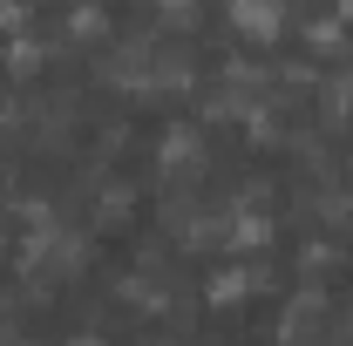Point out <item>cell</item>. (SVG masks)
Masks as SVG:
<instances>
[{"mask_svg":"<svg viewBox=\"0 0 353 346\" xmlns=\"http://www.w3.org/2000/svg\"><path fill=\"white\" fill-rule=\"evenodd\" d=\"M14 265H21V278H28V299H48L61 278H75V272L88 265V238H82V231H68V224L54 217V224H41V231L21 238Z\"/></svg>","mask_w":353,"mask_h":346,"instance_id":"cell-1","label":"cell"},{"mask_svg":"<svg viewBox=\"0 0 353 346\" xmlns=\"http://www.w3.org/2000/svg\"><path fill=\"white\" fill-rule=\"evenodd\" d=\"M224 28L238 41H252V48H272V41H285L292 7L285 0H224Z\"/></svg>","mask_w":353,"mask_h":346,"instance_id":"cell-2","label":"cell"},{"mask_svg":"<svg viewBox=\"0 0 353 346\" xmlns=\"http://www.w3.org/2000/svg\"><path fill=\"white\" fill-rule=\"evenodd\" d=\"M265 285H272V265H218V272H211V278H204V305H211V312H238V305L252 299V292H265Z\"/></svg>","mask_w":353,"mask_h":346,"instance_id":"cell-3","label":"cell"},{"mask_svg":"<svg viewBox=\"0 0 353 346\" xmlns=\"http://www.w3.org/2000/svg\"><path fill=\"white\" fill-rule=\"evenodd\" d=\"M204 163H211V150H204V130H190V123H170V130L157 136V170H163V176L190 183Z\"/></svg>","mask_w":353,"mask_h":346,"instance_id":"cell-4","label":"cell"},{"mask_svg":"<svg viewBox=\"0 0 353 346\" xmlns=\"http://www.w3.org/2000/svg\"><path fill=\"white\" fill-rule=\"evenodd\" d=\"M116 299L130 305V312H143V319H163V312H176V292L157 278V272H123V278H116Z\"/></svg>","mask_w":353,"mask_h":346,"instance_id":"cell-5","label":"cell"},{"mask_svg":"<svg viewBox=\"0 0 353 346\" xmlns=\"http://www.w3.org/2000/svg\"><path fill=\"white\" fill-rule=\"evenodd\" d=\"M130 211H136V183L109 176V183L95 190V224H102V231H116V224H130Z\"/></svg>","mask_w":353,"mask_h":346,"instance_id":"cell-6","label":"cell"},{"mask_svg":"<svg viewBox=\"0 0 353 346\" xmlns=\"http://www.w3.org/2000/svg\"><path fill=\"white\" fill-rule=\"evenodd\" d=\"M312 95H319V123H353V68L326 75Z\"/></svg>","mask_w":353,"mask_h":346,"instance_id":"cell-7","label":"cell"},{"mask_svg":"<svg viewBox=\"0 0 353 346\" xmlns=\"http://www.w3.org/2000/svg\"><path fill=\"white\" fill-rule=\"evenodd\" d=\"M306 48L319 54V61H333V54L347 61V48H353V28H347V21H333V14H319V21L306 28Z\"/></svg>","mask_w":353,"mask_h":346,"instance_id":"cell-8","label":"cell"},{"mask_svg":"<svg viewBox=\"0 0 353 346\" xmlns=\"http://www.w3.org/2000/svg\"><path fill=\"white\" fill-rule=\"evenodd\" d=\"M265 245H272V217H265V211H238V217H231V252L259 258Z\"/></svg>","mask_w":353,"mask_h":346,"instance_id":"cell-9","label":"cell"},{"mask_svg":"<svg viewBox=\"0 0 353 346\" xmlns=\"http://www.w3.org/2000/svg\"><path fill=\"white\" fill-rule=\"evenodd\" d=\"M306 211L319 217V224H353V183H340V176H333L326 190H312Z\"/></svg>","mask_w":353,"mask_h":346,"instance_id":"cell-10","label":"cell"},{"mask_svg":"<svg viewBox=\"0 0 353 346\" xmlns=\"http://www.w3.org/2000/svg\"><path fill=\"white\" fill-rule=\"evenodd\" d=\"M0 61H7V75H34V68L48 61V41H34V34H7V54H0Z\"/></svg>","mask_w":353,"mask_h":346,"instance_id":"cell-11","label":"cell"},{"mask_svg":"<svg viewBox=\"0 0 353 346\" xmlns=\"http://www.w3.org/2000/svg\"><path fill=\"white\" fill-rule=\"evenodd\" d=\"M245 136H252L259 150H285V123H279V109H272V102H259V109L245 116Z\"/></svg>","mask_w":353,"mask_h":346,"instance_id":"cell-12","label":"cell"},{"mask_svg":"<svg viewBox=\"0 0 353 346\" xmlns=\"http://www.w3.org/2000/svg\"><path fill=\"white\" fill-rule=\"evenodd\" d=\"M333 265H340V252H333V245H326V238H312L306 252H299V272H306V285H319V278H326V272H333Z\"/></svg>","mask_w":353,"mask_h":346,"instance_id":"cell-13","label":"cell"},{"mask_svg":"<svg viewBox=\"0 0 353 346\" xmlns=\"http://www.w3.org/2000/svg\"><path fill=\"white\" fill-rule=\"evenodd\" d=\"M102 34H109V14L102 7H75L68 14V41H102Z\"/></svg>","mask_w":353,"mask_h":346,"instance_id":"cell-14","label":"cell"},{"mask_svg":"<svg viewBox=\"0 0 353 346\" xmlns=\"http://www.w3.org/2000/svg\"><path fill=\"white\" fill-rule=\"evenodd\" d=\"M157 14H163V28H176V34L197 28V0H157Z\"/></svg>","mask_w":353,"mask_h":346,"instance_id":"cell-15","label":"cell"},{"mask_svg":"<svg viewBox=\"0 0 353 346\" xmlns=\"http://www.w3.org/2000/svg\"><path fill=\"white\" fill-rule=\"evenodd\" d=\"M0 28L21 34V28H28V0H0Z\"/></svg>","mask_w":353,"mask_h":346,"instance_id":"cell-16","label":"cell"},{"mask_svg":"<svg viewBox=\"0 0 353 346\" xmlns=\"http://www.w3.org/2000/svg\"><path fill=\"white\" fill-rule=\"evenodd\" d=\"M333 21H347V28H353V0H333Z\"/></svg>","mask_w":353,"mask_h":346,"instance_id":"cell-17","label":"cell"},{"mask_svg":"<svg viewBox=\"0 0 353 346\" xmlns=\"http://www.w3.org/2000/svg\"><path fill=\"white\" fill-rule=\"evenodd\" d=\"M68 346H116V340H95V333H75Z\"/></svg>","mask_w":353,"mask_h":346,"instance_id":"cell-18","label":"cell"}]
</instances>
